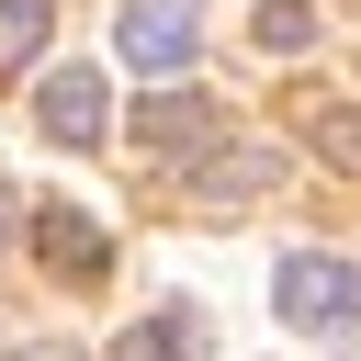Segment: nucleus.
<instances>
[{"instance_id": "obj_1", "label": "nucleus", "mask_w": 361, "mask_h": 361, "mask_svg": "<svg viewBox=\"0 0 361 361\" xmlns=\"http://www.w3.org/2000/svg\"><path fill=\"white\" fill-rule=\"evenodd\" d=\"M271 305H282L293 327H350V316H361V271H350L338 248H293V259L271 271Z\"/></svg>"}, {"instance_id": "obj_2", "label": "nucleus", "mask_w": 361, "mask_h": 361, "mask_svg": "<svg viewBox=\"0 0 361 361\" xmlns=\"http://www.w3.org/2000/svg\"><path fill=\"white\" fill-rule=\"evenodd\" d=\"M34 124H45L56 147H102V135H113V90H102V68H45Z\"/></svg>"}, {"instance_id": "obj_3", "label": "nucleus", "mask_w": 361, "mask_h": 361, "mask_svg": "<svg viewBox=\"0 0 361 361\" xmlns=\"http://www.w3.org/2000/svg\"><path fill=\"white\" fill-rule=\"evenodd\" d=\"M34 259H45L56 282H113V237H102L79 203H45V214H34Z\"/></svg>"}, {"instance_id": "obj_4", "label": "nucleus", "mask_w": 361, "mask_h": 361, "mask_svg": "<svg viewBox=\"0 0 361 361\" xmlns=\"http://www.w3.org/2000/svg\"><path fill=\"white\" fill-rule=\"evenodd\" d=\"M192 45H203L192 0H124V56L135 68H192Z\"/></svg>"}, {"instance_id": "obj_5", "label": "nucleus", "mask_w": 361, "mask_h": 361, "mask_svg": "<svg viewBox=\"0 0 361 361\" xmlns=\"http://www.w3.org/2000/svg\"><path fill=\"white\" fill-rule=\"evenodd\" d=\"M135 135H147L158 158H203V147H214V113H203V90H147V102H135Z\"/></svg>"}, {"instance_id": "obj_6", "label": "nucleus", "mask_w": 361, "mask_h": 361, "mask_svg": "<svg viewBox=\"0 0 361 361\" xmlns=\"http://www.w3.org/2000/svg\"><path fill=\"white\" fill-rule=\"evenodd\" d=\"M259 180H282V158H259V147H226V158H203V203H248Z\"/></svg>"}, {"instance_id": "obj_7", "label": "nucleus", "mask_w": 361, "mask_h": 361, "mask_svg": "<svg viewBox=\"0 0 361 361\" xmlns=\"http://www.w3.org/2000/svg\"><path fill=\"white\" fill-rule=\"evenodd\" d=\"M45 23H56V0H0V68H34Z\"/></svg>"}, {"instance_id": "obj_8", "label": "nucleus", "mask_w": 361, "mask_h": 361, "mask_svg": "<svg viewBox=\"0 0 361 361\" xmlns=\"http://www.w3.org/2000/svg\"><path fill=\"white\" fill-rule=\"evenodd\" d=\"M180 350H192V316H147V327H124L102 361H180Z\"/></svg>"}, {"instance_id": "obj_9", "label": "nucleus", "mask_w": 361, "mask_h": 361, "mask_svg": "<svg viewBox=\"0 0 361 361\" xmlns=\"http://www.w3.org/2000/svg\"><path fill=\"white\" fill-rule=\"evenodd\" d=\"M259 45H271V56H305V45H316V11H305V0H259Z\"/></svg>"}, {"instance_id": "obj_10", "label": "nucleus", "mask_w": 361, "mask_h": 361, "mask_svg": "<svg viewBox=\"0 0 361 361\" xmlns=\"http://www.w3.org/2000/svg\"><path fill=\"white\" fill-rule=\"evenodd\" d=\"M316 147H327V158L361 180V113H316Z\"/></svg>"}, {"instance_id": "obj_11", "label": "nucleus", "mask_w": 361, "mask_h": 361, "mask_svg": "<svg viewBox=\"0 0 361 361\" xmlns=\"http://www.w3.org/2000/svg\"><path fill=\"white\" fill-rule=\"evenodd\" d=\"M23 361H79V350H23Z\"/></svg>"}, {"instance_id": "obj_12", "label": "nucleus", "mask_w": 361, "mask_h": 361, "mask_svg": "<svg viewBox=\"0 0 361 361\" xmlns=\"http://www.w3.org/2000/svg\"><path fill=\"white\" fill-rule=\"evenodd\" d=\"M0 226H11V203H0Z\"/></svg>"}]
</instances>
